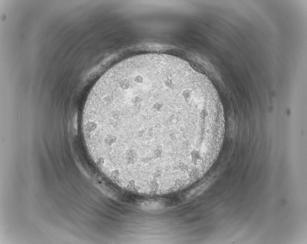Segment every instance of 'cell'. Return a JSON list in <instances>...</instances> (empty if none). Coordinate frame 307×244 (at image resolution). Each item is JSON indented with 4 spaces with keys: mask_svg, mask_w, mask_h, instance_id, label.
I'll list each match as a JSON object with an SVG mask.
<instances>
[{
    "mask_svg": "<svg viewBox=\"0 0 307 244\" xmlns=\"http://www.w3.org/2000/svg\"><path fill=\"white\" fill-rule=\"evenodd\" d=\"M82 126L91 157L106 175L127 188L160 192L205 175L221 151L225 118L205 76L184 61L144 55L99 79Z\"/></svg>",
    "mask_w": 307,
    "mask_h": 244,
    "instance_id": "obj_1",
    "label": "cell"
}]
</instances>
